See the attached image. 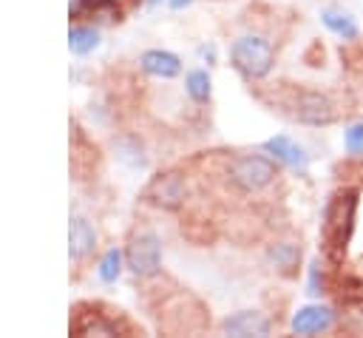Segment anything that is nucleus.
<instances>
[{"mask_svg": "<svg viewBox=\"0 0 363 338\" xmlns=\"http://www.w3.org/2000/svg\"><path fill=\"white\" fill-rule=\"evenodd\" d=\"M318 227V261L309 293L340 312L363 315V156L335 165Z\"/></svg>", "mask_w": 363, "mask_h": 338, "instance_id": "f257e3e1", "label": "nucleus"}, {"mask_svg": "<svg viewBox=\"0 0 363 338\" xmlns=\"http://www.w3.org/2000/svg\"><path fill=\"white\" fill-rule=\"evenodd\" d=\"M230 62L247 82H264L275 68V45L261 34H241L230 45Z\"/></svg>", "mask_w": 363, "mask_h": 338, "instance_id": "f03ea898", "label": "nucleus"}, {"mask_svg": "<svg viewBox=\"0 0 363 338\" xmlns=\"http://www.w3.org/2000/svg\"><path fill=\"white\" fill-rule=\"evenodd\" d=\"M128 267L139 278H150L162 267V244L153 233H139L128 244Z\"/></svg>", "mask_w": 363, "mask_h": 338, "instance_id": "7ed1b4c3", "label": "nucleus"}, {"mask_svg": "<svg viewBox=\"0 0 363 338\" xmlns=\"http://www.w3.org/2000/svg\"><path fill=\"white\" fill-rule=\"evenodd\" d=\"M337 315H340V310L335 304H306V307L295 310L289 329L295 335H323L337 327Z\"/></svg>", "mask_w": 363, "mask_h": 338, "instance_id": "20e7f679", "label": "nucleus"}, {"mask_svg": "<svg viewBox=\"0 0 363 338\" xmlns=\"http://www.w3.org/2000/svg\"><path fill=\"white\" fill-rule=\"evenodd\" d=\"M147 199L164 210H176V207H184L187 202V176L182 170H167V173H159L150 187H147Z\"/></svg>", "mask_w": 363, "mask_h": 338, "instance_id": "39448f33", "label": "nucleus"}, {"mask_svg": "<svg viewBox=\"0 0 363 338\" xmlns=\"http://www.w3.org/2000/svg\"><path fill=\"white\" fill-rule=\"evenodd\" d=\"M264 151H267L275 162H281L286 170H292L295 176H303L306 168H309L306 151H303L292 136H286V133H278V136L267 139V142H264Z\"/></svg>", "mask_w": 363, "mask_h": 338, "instance_id": "423d86ee", "label": "nucleus"}, {"mask_svg": "<svg viewBox=\"0 0 363 338\" xmlns=\"http://www.w3.org/2000/svg\"><path fill=\"white\" fill-rule=\"evenodd\" d=\"M301 258H303V250H301L298 241H284V239H278V241H269V244H267V261H269L281 276H286V278H295V276H298Z\"/></svg>", "mask_w": 363, "mask_h": 338, "instance_id": "0eeeda50", "label": "nucleus"}, {"mask_svg": "<svg viewBox=\"0 0 363 338\" xmlns=\"http://www.w3.org/2000/svg\"><path fill=\"white\" fill-rule=\"evenodd\" d=\"M142 71L150 74V77H159V80H173L179 71H182V62L176 54L170 51H162V48H150L142 54Z\"/></svg>", "mask_w": 363, "mask_h": 338, "instance_id": "6e6552de", "label": "nucleus"}, {"mask_svg": "<svg viewBox=\"0 0 363 338\" xmlns=\"http://www.w3.org/2000/svg\"><path fill=\"white\" fill-rule=\"evenodd\" d=\"M320 23L323 28L337 37V40H357L360 37V26L357 20L349 14V11H340V9H323L320 11Z\"/></svg>", "mask_w": 363, "mask_h": 338, "instance_id": "1a4fd4ad", "label": "nucleus"}, {"mask_svg": "<svg viewBox=\"0 0 363 338\" xmlns=\"http://www.w3.org/2000/svg\"><path fill=\"white\" fill-rule=\"evenodd\" d=\"M272 324L261 312H235L233 318L224 321V332L230 335H267Z\"/></svg>", "mask_w": 363, "mask_h": 338, "instance_id": "9d476101", "label": "nucleus"}, {"mask_svg": "<svg viewBox=\"0 0 363 338\" xmlns=\"http://www.w3.org/2000/svg\"><path fill=\"white\" fill-rule=\"evenodd\" d=\"M68 241H71V256L82 258L94 250V230L88 227L85 219H71V230H68Z\"/></svg>", "mask_w": 363, "mask_h": 338, "instance_id": "9b49d317", "label": "nucleus"}, {"mask_svg": "<svg viewBox=\"0 0 363 338\" xmlns=\"http://www.w3.org/2000/svg\"><path fill=\"white\" fill-rule=\"evenodd\" d=\"M184 91H187V97H190L193 102L204 105V102L210 99V74L201 71V68L190 71V74L184 77Z\"/></svg>", "mask_w": 363, "mask_h": 338, "instance_id": "f8f14e48", "label": "nucleus"}, {"mask_svg": "<svg viewBox=\"0 0 363 338\" xmlns=\"http://www.w3.org/2000/svg\"><path fill=\"white\" fill-rule=\"evenodd\" d=\"M343 148L349 156H363V119H352L343 131Z\"/></svg>", "mask_w": 363, "mask_h": 338, "instance_id": "ddd939ff", "label": "nucleus"}, {"mask_svg": "<svg viewBox=\"0 0 363 338\" xmlns=\"http://www.w3.org/2000/svg\"><path fill=\"white\" fill-rule=\"evenodd\" d=\"M96 40L99 37L94 28H71V34H68V45L74 54H88L96 45Z\"/></svg>", "mask_w": 363, "mask_h": 338, "instance_id": "4468645a", "label": "nucleus"}, {"mask_svg": "<svg viewBox=\"0 0 363 338\" xmlns=\"http://www.w3.org/2000/svg\"><path fill=\"white\" fill-rule=\"evenodd\" d=\"M119 270H122V256H119L116 247H111V250L102 256V261H99V278L111 284V281L119 278Z\"/></svg>", "mask_w": 363, "mask_h": 338, "instance_id": "2eb2a0df", "label": "nucleus"}, {"mask_svg": "<svg viewBox=\"0 0 363 338\" xmlns=\"http://www.w3.org/2000/svg\"><path fill=\"white\" fill-rule=\"evenodd\" d=\"M128 3H136V0H85V6H91L94 11H105V14H108V20L119 17V14H122V9H125Z\"/></svg>", "mask_w": 363, "mask_h": 338, "instance_id": "dca6fc26", "label": "nucleus"}, {"mask_svg": "<svg viewBox=\"0 0 363 338\" xmlns=\"http://www.w3.org/2000/svg\"><path fill=\"white\" fill-rule=\"evenodd\" d=\"M187 3H190V0H170V6H173V9H184Z\"/></svg>", "mask_w": 363, "mask_h": 338, "instance_id": "f3484780", "label": "nucleus"}]
</instances>
